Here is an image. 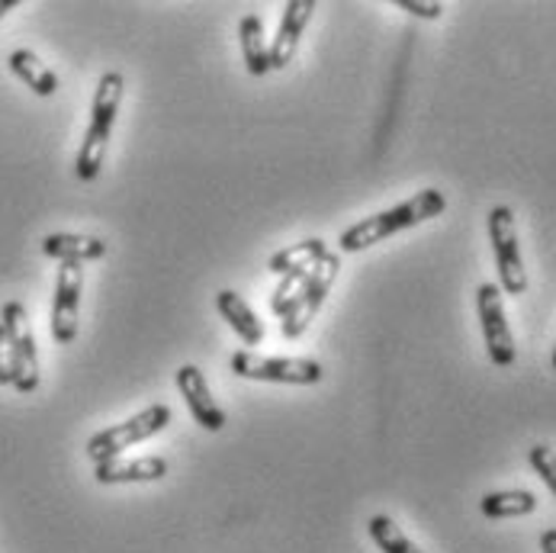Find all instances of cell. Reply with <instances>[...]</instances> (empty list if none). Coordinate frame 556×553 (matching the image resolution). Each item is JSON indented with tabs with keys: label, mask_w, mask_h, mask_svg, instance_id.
<instances>
[{
	"label": "cell",
	"mask_w": 556,
	"mask_h": 553,
	"mask_svg": "<svg viewBox=\"0 0 556 553\" xmlns=\"http://www.w3.org/2000/svg\"><path fill=\"white\" fill-rule=\"evenodd\" d=\"M444 210H447V197H444L441 190L428 187V190L415 193L412 200L399 203L393 210H383V213H377V216H367V219L348 226V229L338 236V248H341L344 254L367 251V248H374L377 241H387V238L399 236V232H405V229H415V226H421V223L441 216Z\"/></svg>",
	"instance_id": "cell-1"
},
{
	"label": "cell",
	"mask_w": 556,
	"mask_h": 553,
	"mask_svg": "<svg viewBox=\"0 0 556 553\" xmlns=\"http://www.w3.org/2000/svg\"><path fill=\"white\" fill-rule=\"evenodd\" d=\"M123 93H126V80L119 72H106L100 84H97V93H93V103H90V123H87V133H84V142H80L78 161H75V171L84 184L97 180L103 159H106V149H110V136H113V126H116V116H119V106H123Z\"/></svg>",
	"instance_id": "cell-2"
},
{
	"label": "cell",
	"mask_w": 556,
	"mask_h": 553,
	"mask_svg": "<svg viewBox=\"0 0 556 553\" xmlns=\"http://www.w3.org/2000/svg\"><path fill=\"white\" fill-rule=\"evenodd\" d=\"M170 418H174V415H170V409H167L164 402L149 405L146 412L132 415V418H126V422H119V425H113V428L97 431V435L87 441V457H90L93 464L113 461V457H119L126 448H136V444L155 438L159 431H164V428L170 425Z\"/></svg>",
	"instance_id": "cell-3"
},
{
	"label": "cell",
	"mask_w": 556,
	"mask_h": 553,
	"mask_svg": "<svg viewBox=\"0 0 556 553\" xmlns=\"http://www.w3.org/2000/svg\"><path fill=\"white\" fill-rule=\"evenodd\" d=\"M232 374L241 380H261V384L316 387L325 377V367L313 357H264L244 348L232 354Z\"/></svg>",
	"instance_id": "cell-4"
},
{
	"label": "cell",
	"mask_w": 556,
	"mask_h": 553,
	"mask_svg": "<svg viewBox=\"0 0 556 553\" xmlns=\"http://www.w3.org/2000/svg\"><path fill=\"white\" fill-rule=\"evenodd\" d=\"M489 241L495 251V267H498V290L508 297L528 293V271L521 261V244H518V226L515 213L508 206H492L489 210Z\"/></svg>",
	"instance_id": "cell-5"
},
{
	"label": "cell",
	"mask_w": 556,
	"mask_h": 553,
	"mask_svg": "<svg viewBox=\"0 0 556 553\" xmlns=\"http://www.w3.org/2000/svg\"><path fill=\"white\" fill-rule=\"evenodd\" d=\"M338 274H341V254L328 251L316 267L309 271V280L303 284V290H300L293 310L283 316V338H287V341H296V338L306 335L309 322H313V318L318 316V310L325 306V300H328V293H331Z\"/></svg>",
	"instance_id": "cell-6"
},
{
	"label": "cell",
	"mask_w": 556,
	"mask_h": 553,
	"mask_svg": "<svg viewBox=\"0 0 556 553\" xmlns=\"http://www.w3.org/2000/svg\"><path fill=\"white\" fill-rule=\"evenodd\" d=\"M0 325L13 344V357H16V377L13 387L16 393H33L39 387V351H36V338H33V325L23 310V303L10 300L0 310Z\"/></svg>",
	"instance_id": "cell-7"
},
{
	"label": "cell",
	"mask_w": 556,
	"mask_h": 553,
	"mask_svg": "<svg viewBox=\"0 0 556 553\" xmlns=\"http://www.w3.org/2000/svg\"><path fill=\"white\" fill-rule=\"evenodd\" d=\"M477 310L479 325H482V338H485V351H489V361H492L495 367H511V364H515V338H511V328H508L505 303H502V290H498L495 284H479Z\"/></svg>",
	"instance_id": "cell-8"
},
{
	"label": "cell",
	"mask_w": 556,
	"mask_h": 553,
	"mask_svg": "<svg viewBox=\"0 0 556 553\" xmlns=\"http://www.w3.org/2000/svg\"><path fill=\"white\" fill-rule=\"evenodd\" d=\"M84 287V264L65 261L55 280V303H52V338L59 344H72L78 338V306Z\"/></svg>",
	"instance_id": "cell-9"
},
{
	"label": "cell",
	"mask_w": 556,
	"mask_h": 553,
	"mask_svg": "<svg viewBox=\"0 0 556 553\" xmlns=\"http://www.w3.org/2000/svg\"><path fill=\"white\" fill-rule=\"evenodd\" d=\"M174 380H177V390H180L190 415L197 418L200 428H206V431H223L226 428V412L213 399L210 384H206V377H203V370L197 364H184Z\"/></svg>",
	"instance_id": "cell-10"
},
{
	"label": "cell",
	"mask_w": 556,
	"mask_h": 553,
	"mask_svg": "<svg viewBox=\"0 0 556 553\" xmlns=\"http://www.w3.org/2000/svg\"><path fill=\"white\" fill-rule=\"evenodd\" d=\"M316 13V0H290L287 10H283V20H280V29L274 36V42L267 46L270 49V68L280 72L293 62L296 49H300V39L309 26Z\"/></svg>",
	"instance_id": "cell-11"
},
{
	"label": "cell",
	"mask_w": 556,
	"mask_h": 553,
	"mask_svg": "<svg viewBox=\"0 0 556 553\" xmlns=\"http://www.w3.org/2000/svg\"><path fill=\"white\" fill-rule=\"evenodd\" d=\"M167 476V461L164 457H136V461H103L97 464L93 479L103 486H119V482H159Z\"/></svg>",
	"instance_id": "cell-12"
},
{
	"label": "cell",
	"mask_w": 556,
	"mask_h": 553,
	"mask_svg": "<svg viewBox=\"0 0 556 553\" xmlns=\"http://www.w3.org/2000/svg\"><path fill=\"white\" fill-rule=\"evenodd\" d=\"M216 310L232 325V331L239 335L241 341L248 344V351L264 341V322L257 318V313L241 300L236 290H219L216 293Z\"/></svg>",
	"instance_id": "cell-13"
},
{
	"label": "cell",
	"mask_w": 556,
	"mask_h": 553,
	"mask_svg": "<svg viewBox=\"0 0 556 553\" xmlns=\"http://www.w3.org/2000/svg\"><path fill=\"white\" fill-rule=\"evenodd\" d=\"M42 254L55 257V261H97L106 254V241L97 236H72V232H52V236L42 238Z\"/></svg>",
	"instance_id": "cell-14"
},
{
	"label": "cell",
	"mask_w": 556,
	"mask_h": 553,
	"mask_svg": "<svg viewBox=\"0 0 556 553\" xmlns=\"http://www.w3.org/2000/svg\"><path fill=\"white\" fill-rule=\"evenodd\" d=\"M7 65H10V72L23 80L36 97H52V93L59 90V78H55V72H52V68H49L36 52H29V49H16V52H10Z\"/></svg>",
	"instance_id": "cell-15"
},
{
	"label": "cell",
	"mask_w": 556,
	"mask_h": 553,
	"mask_svg": "<svg viewBox=\"0 0 556 553\" xmlns=\"http://www.w3.org/2000/svg\"><path fill=\"white\" fill-rule=\"evenodd\" d=\"M239 39L241 59H244L248 75L264 78V75L270 72V49H267V39H264V23H261V16H254V13L241 16Z\"/></svg>",
	"instance_id": "cell-16"
},
{
	"label": "cell",
	"mask_w": 556,
	"mask_h": 553,
	"mask_svg": "<svg viewBox=\"0 0 556 553\" xmlns=\"http://www.w3.org/2000/svg\"><path fill=\"white\" fill-rule=\"evenodd\" d=\"M479 512L485 518H525L531 512H538V495L528 489H502V492H485L479 499Z\"/></svg>",
	"instance_id": "cell-17"
},
{
	"label": "cell",
	"mask_w": 556,
	"mask_h": 553,
	"mask_svg": "<svg viewBox=\"0 0 556 553\" xmlns=\"http://www.w3.org/2000/svg\"><path fill=\"white\" fill-rule=\"evenodd\" d=\"M325 254H328V248H325L321 238H306V241H296V244L277 251V254L267 261V271L277 274V277H283V274H290V271H309V267H316Z\"/></svg>",
	"instance_id": "cell-18"
},
{
	"label": "cell",
	"mask_w": 556,
	"mask_h": 553,
	"mask_svg": "<svg viewBox=\"0 0 556 553\" xmlns=\"http://www.w3.org/2000/svg\"><path fill=\"white\" fill-rule=\"evenodd\" d=\"M367 531H370L374 544L383 553H425L418 551V548L402 535V528H399L396 521L387 518V515H374V518L367 521Z\"/></svg>",
	"instance_id": "cell-19"
},
{
	"label": "cell",
	"mask_w": 556,
	"mask_h": 553,
	"mask_svg": "<svg viewBox=\"0 0 556 553\" xmlns=\"http://www.w3.org/2000/svg\"><path fill=\"white\" fill-rule=\"evenodd\" d=\"M309 271H313V267H309ZM309 271H290V274L280 277V284H277V290H274V297H270V313H274V316L283 318L293 310V303H296L303 284L309 280Z\"/></svg>",
	"instance_id": "cell-20"
},
{
	"label": "cell",
	"mask_w": 556,
	"mask_h": 553,
	"mask_svg": "<svg viewBox=\"0 0 556 553\" xmlns=\"http://www.w3.org/2000/svg\"><path fill=\"white\" fill-rule=\"evenodd\" d=\"M528 461H531V467H534V474L541 476L544 482H547V489L556 495V451L554 448H547V444H534L531 451H528Z\"/></svg>",
	"instance_id": "cell-21"
},
{
	"label": "cell",
	"mask_w": 556,
	"mask_h": 553,
	"mask_svg": "<svg viewBox=\"0 0 556 553\" xmlns=\"http://www.w3.org/2000/svg\"><path fill=\"white\" fill-rule=\"evenodd\" d=\"M13 377H16V357H13V344L0 325V387H13Z\"/></svg>",
	"instance_id": "cell-22"
},
{
	"label": "cell",
	"mask_w": 556,
	"mask_h": 553,
	"mask_svg": "<svg viewBox=\"0 0 556 553\" xmlns=\"http://www.w3.org/2000/svg\"><path fill=\"white\" fill-rule=\"evenodd\" d=\"M396 7L412 13V16H421V20H438L444 13V3H438V0H431V3H425V0H396Z\"/></svg>",
	"instance_id": "cell-23"
},
{
	"label": "cell",
	"mask_w": 556,
	"mask_h": 553,
	"mask_svg": "<svg viewBox=\"0 0 556 553\" xmlns=\"http://www.w3.org/2000/svg\"><path fill=\"white\" fill-rule=\"evenodd\" d=\"M541 551L556 553V528H547V531L541 535Z\"/></svg>",
	"instance_id": "cell-24"
},
{
	"label": "cell",
	"mask_w": 556,
	"mask_h": 553,
	"mask_svg": "<svg viewBox=\"0 0 556 553\" xmlns=\"http://www.w3.org/2000/svg\"><path fill=\"white\" fill-rule=\"evenodd\" d=\"M16 3H20V0H0V20H3L10 10H16Z\"/></svg>",
	"instance_id": "cell-25"
},
{
	"label": "cell",
	"mask_w": 556,
	"mask_h": 553,
	"mask_svg": "<svg viewBox=\"0 0 556 553\" xmlns=\"http://www.w3.org/2000/svg\"><path fill=\"white\" fill-rule=\"evenodd\" d=\"M554 370H556V348H554Z\"/></svg>",
	"instance_id": "cell-26"
}]
</instances>
